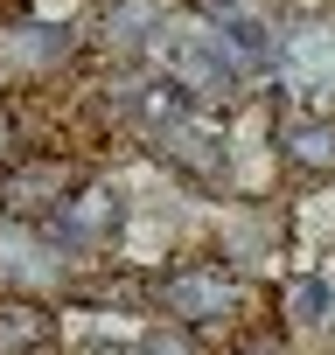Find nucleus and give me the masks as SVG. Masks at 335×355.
Instances as JSON below:
<instances>
[{"instance_id": "423d86ee", "label": "nucleus", "mask_w": 335, "mask_h": 355, "mask_svg": "<svg viewBox=\"0 0 335 355\" xmlns=\"http://www.w3.org/2000/svg\"><path fill=\"white\" fill-rule=\"evenodd\" d=\"M77 49H84V35L70 21H15V28H0V63H8L15 77H49Z\"/></svg>"}, {"instance_id": "6e6552de", "label": "nucleus", "mask_w": 335, "mask_h": 355, "mask_svg": "<svg viewBox=\"0 0 335 355\" xmlns=\"http://www.w3.org/2000/svg\"><path fill=\"white\" fill-rule=\"evenodd\" d=\"M56 341V313L42 306H0V348H42Z\"/></svg>"}, {"instance_id": "f257e3e1", "label": "nucleus", "mask_w": 335, "mask_h": 355, "mask_svg": "<svg viewBox=\"0 0 335 355\" xmlns=\"http://www.w3.org/2000/svg\"><path fill=\"white\" fill-rule=\"evenodd\" d=\"M272 84L300 98V112H335V15H293L279 28Z\"/></svg>"}, {"instance_id": "1a4fd4ad", "label": "nucleus", "mask_w": 335, "mask_h": 355, "mask_svg": "<svg viewBox=\"0 0 335 355\" xmlns=\"http://www.w3.org/2000/svg\"><path fill=\"white\" fill-rule=\"evenodd\" d=\"M140 348H147V355H210V341H203L196 327H175V320H154V327L140 334Z\"/></svg>"}, {"instance_id": "0eeeda50", "label": "nucleus", "mask_w": 335, "mask_h": 355, "mask_svg": "<svg viewBox=\"0 0 335 355\" xmlns=\"http://www.w3.org/2000/svg\"><path fill=\"white\" fill-rule=\"evenodd\" d=\"M328 306H335V286H328L321 272H300V279L279 286V313H286V327H314Z\"/></svg>"}, {"instance_id": "39448f33", "label": "nucleus", "mask_w": 335, "mask_h": 355, "mask_svg": "<svg viewBox=\"0 0 335 355\" xmlns=\"http://www.w3.org/2000/svg\"><path fill=\"white\" fill-rule=\"evenodd\" d=\"M272 167L300 174L307 189H335V112H286L272 132Z\"/></svg>"}, {"instance_id": "7ed1b4c3", "label": "nucleus", "mask_w": 335, "mask_h": 355, "mask_svg": "<svg viewBox=\"0 0 335 355\" xmlns=\"http://www.w3.org/2000/svg\"><path fill=\"white\" fill-rule=\"evenodd\" d=\"M77 196H84V174H77V160H56V153H22L0 174V209L22 216V223H49Z\"/></svg>"}, {"instance_id": "f03ea898", "label": "nucleus", "mask_w": 335, "mask_h": 355, "mask_svg": "<svg viewBox=\"0 0 335 355\" xmlns=\"http://www.w3.org/2000/svg\"><path fill=\"white\" fill-rule=\"evenodd\" d=\"M154 300H161V320L210 334V327H224V320L245 306V279H238L231 258H189V265H175V272L161 279Z\"/></svg>"}, {"instance_id": "9d476101", "label": "nucleus", "mask_w": 335, "mask_h": 355, "mask_svg": "<svg viewBox=\"0 0 335 355\" xmlns=\"http://www.w3.org/2000/svg\"><path fill=\"white\" fill-rule=\"evenodd\" d=\"M15 160H22V119H15V105H0V174Z\"/></svg>"}, {"instance_id": "20e7f679", "label": "nucleus", "mask_w": 335, "mask_h": 355, "mask_svg": "<svg viewBox=\"0 0 335 355\" xmlns=\"http://www.w3.org/2000/svg\"><path fill=\"white\" fill-rule=\"evenodd\" d=\"M63 244L49 223H22V216H0V286L15 293H49L63 279Z\"/></svg>"}, {"instance_id": "9b49d317", "label": "nucleus", "mask_w": 335, "mask_h": 355, "mask_svg": "<svg viewBox=\"0 0 335 355\" xmlns=\"http://www.w3.org/2000/svg\"><path fill=\"white\" fill-rule=\"evenodd\" d=\"M133 355H147V348H133Z\"/></svg>"}]
</instances>
